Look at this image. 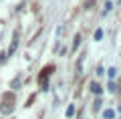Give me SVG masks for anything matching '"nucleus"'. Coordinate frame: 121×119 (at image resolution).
Returning <instances> with one entry per match:
<instances>
[{
	"label": "nucleus",
	"mask_w": 121,
	"mask_h": 119,
	"mask_svg": "<svg viewBox=\"0 0 121 119\" xmlns=\"http://www.w3.org/2000/svg\"><path fill=\"white\" fill-rule=\"evenodd\" d=\"M12 111H14V105H12V103H2V105H0V113H12Z\"/></svg>",
	"instance_id": "f257e3e1"
},
{
	"label": "nucleus",
	"mask_w": 121,
	"mask_h": 119,
	"mask_svg": "<svg viewBox=\"0 0 121 119\" xmlns=\"http://www.w3.org/2000/svg\"><path fill=\"white\" fill-rule=\"evenodd\" d=\"M91 91H93L95 95H101V91H103V89H101V85L97 81H93V83H91Z\"/></svg>",
	"instance_id": "f03ea898"
},
{
	"label": "nucleus",
	"mask_w": 121,
	"mask_h": 119,
	"mask_svg": "<svg viewBox=\"0 0 121 119\" xmlns=\"http://www.w3.org/2000/svg\"><path fill=\"white\" fill-rule=\"evenodd\" d=\"M103 117H105V119H113V117H115V111H113V109L103 111Z\"/></svg>",
	"instance_id": "7ed1b4c3"
},
{
	"label": "nucleus",
	"mask_w": 121,
	"mask_h": 119,
	"mask_svg": "<svg viewBox=\"0 0 121 119\" xmlns=\"http://www.w3.org/2000/svg\"><path fill=\"white\" fill-rule=\"evenodd\" d=\"M79 44H81V34H77V36H75V43H73V51H77V48H79Z\"/></svg>",
	"instance_id": "20e7f679"
},
{
	"label": "nucleus",
	"mask_w": 121,
	"mask_h": 119,
	"mask_svg": "<svg viewBox=\"0 0 121 119\" xmlns=\"http://www.w3.org/2000/svg\"><path fill=\"white\" fill-rule=\"evenodd\" d=\"M101 38H103V30H101V28H97V30H95V40L99 43Z\"/></svg>",
	"instance_id": "39448f33"
},
{
	"label": "nucleus",
	"mask_w": 121,
	"mask_h": 119,
	"mask_svg": "<svg viewBox=\"0 0 121 119\" xmlns=\"http://www.w3.org/2000/svg\"><path fill=\"white\" fill-rule=\"evenodd\" d=\"M75 115V105H69L67 107V117H73Z\"/></svg>",
	"instance_id": "423d86ee"
},
{
	"label": "nucleus",
	"mask_w": 121,
	"mask_h": 119,
	"mask_svg": "<svg viewBox=\"0 0 121 119\" xmlns=\"http://www.w3.org/2000/svg\"><path fill=\"white\" fill-rule=\"evenodd\" d=\"M115 73H117L115 69H109V71H107V75H109V79H113V77H115Z\"/></svg>",
	"instance_id": "0eeeda50"
},
{
	"label": "nucleus",
	"mask_w": 121,
	"mask_h": 119,
	"mask_svg": "<svg viewBox=\"0 0 121 119\" xmlns=\"http://www.w3.org/2000/svg\"><path fill=\"white\" fill-rule=\"evenodd\" d=\"M99 107H101V99H97V101H95V107H93V109L99 111Z\"/></svg>",
	"instance_id": "6e6552de"
},
{
	"label": "nucleus",
	"mask_w": 121,
	"mask_h": 119,
	"mask_svg": "<svg viewBox=\"0 0 121 119\" xmlns=\"http://www.w3.org/2000/svg\"><path fill=\"white\" fill-rule=\"evenodd\" d=\"M115 87H117V91H121V81H119V83H115Z\"/></svg>",
	"instance_id": "1a4fd4ad"
}]
</instances>
